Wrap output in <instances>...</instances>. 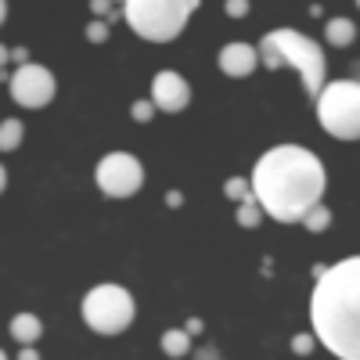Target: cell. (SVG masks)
I'll use <instances>...</instances> for the list:
<instances>
[{"label":"cell","instance_id":"25","mask_svg":"<svg viewBox=\"0 0 360 360\" xmlns=\"http://www.w3.org/2000/svg\"><path fill=\"white\" fill-rule=\"evenodd\" d=\"M18 356L22 360H37L40 353H37V346H18Z\"/></svg>","mask_w":360,"mask_h":360},{"label":"cell","instance_id":"3","mask_svg":"<svg viewBox=\"0 0 360 360\" xmlns=\"http://www.w3.org/2000/svg\"><path fill=\"white\" fill-rule=\"evenodd\" d=\"M256 54H259V65H266L270 72L281 69V65L295 69L310 98H317V90L324 86V76H328L324 51H321L317 40H310L307 33H299V29H274V33H266L256 44Z\"/></svg>","mask_w":360,"mask_h":360},{"label":"cell","instance_id":"21","mask_svg":"<svg viewBox=\"0 0 360 360\" xmlns=\"http://www.w3.org/2000/svg\"><path fill=\"white\" fill-rule=\"evenodd\" d=\"M224 11H227L231 18H245V15H249V0H227Z\"/></svg>","mask_w":360,"mask_h":360},{"label":"cell","instance_id":"7","mask_svg":"<svg viewBox=\"0 0 360 360\" xmlns=\"http://www.w3.org/2000/svg\"><path fill=\"white\" fill-rule=\"evenodd\" d=\"M94 180H98V191L105 198H134L144 188V166L130 152H108L98 162Z\"/></svg>","mask_w":360,"mask_h":360},{"label":"cell","instance_id":"24","mask_svg":"<svg viewBox=\"0 0 360 360\" xmlns=\"http://www.w3.org/2000/svg\"><path fill=\"white\" fill-rule=\"evenodd\" d=\"M11 62H15V65L29 62V51H25V47H11Z\"/></svg>","mask_w":360,"mask_h":360},{"label":"cell","instance_id":"29","mask_svg":"<svg viewBox=\"0 0 360 360\" xmlns=\"http://www.w3.org/2000/svg\"><path fill=\"white\" fill-rule=\"evenodd\" d=\"M8 22V0H0V25Z\"/></svg>","mask_w":360,"mask_h":360},{"label":"cell","instance_id":"16","mask_svg":"<svg viewBox=\"0 0 360 360\" xmlns=\"http://www.w3.org/2000/svg\"><path fill=\"white\" fill-rule=\"evenodd\" d=\"M234 220H238V227H245V231L259 227V224H263V209H259V202H256V198L238 202V213H234Z\"/></svg>","mask_w":360,"mask_h":360},{"label":"cell","instance_id":"5","mask_svg":"<svg viewBox=\"0 0 360 360\" xmlns=\"http://www.w3.org/2000/svg\"><path fill=\"white\" fill-rule=\"evenodd\" d=\"M317 123L324 134L339 141H356L360 137V83L356 79H335L317 90Z\"/></svg>","mask_w":360,"mask_h":360},{"label":"cell","instance_id":"2","mask_svg":"<svg viewBox=\"0 0 360 360\" xmlns=\"http://www.w3.org/2000/svg\"><path fill=\"white\" fill-rule=\"evenodd\" d=\"M310 324L314 339L339 360L360 356V259L346 256L335 266L317 274L310 295Z\"/></svg>","mask_w":360,"mask_h":360},{"label":"cell","instance_id":"9","mask_svg":"<svg viewBox=\"0 0 360 360\" xmlns=\"http://www.w3.org/2000/svg\"><path fill=\"white\" fill-rule=\"evenodd\" d=\"M191 101V86L188 79L173 72V69H162L155 79H152V105L155 112H166V115H176V112H184Z\"/></svg>","mask_w":360,"mask_h":360},{"label":"cell","instance_id":"22","mask_svg":"<svg viewBox=\"0 0 360 360\" xmlns=\"http://www.w3.org/2000/svg\"><path fill=\"white\" fill-rule=\"evenodd\" d=\"M90 11H94V18H108L112 22V0H90Z\"/></svg>","mask_w":360,"mask_h":360},{"label":"cell","instance_id":"11","mask_svg":"<svg viewBox=\"0 0 360 360\" xmlns=\"http://www.w3.org/2000/svg\"><path fill=\"white\" fill-rule=\"evenodd\" d=\"M11 339L18 346H37L44 339V321L37 314H15L11 317Z\"/></svg>","mask_w":360,"mask_h":360},{"label":"cell","instance_id":"30","mask_svg":"<svg viewBox=\"0 0 360 360\" xmlns=\"http://www.w3.org/2000/svg\"><path fill=\"white\" fill-rule=\"evenodd\" d=\"M0 360H4V349H0Z\"/></svg>","mask_w":360,"mask_h":360},{"label":"cell","instance_id":"26","mask_svg":"<svg viewBox=\"0 0 360 360\" xmlns=\"http://www.w3.org/2000/svg\"><path fill=\"white\" fill-rule=\"evenodd\" d=\"M11 62V47H4V44H0V69H4Z\"/></svg>","mask_w":360,"mask_h":360},{"label":"cell","instance_id":"1","mask_svg":"<svg viewBox=\"0 0 360 360\" xmlns=\"http://www.w3.org/2000/svg\"><path fill=\"white\" fill-rule=\"evenodd\" d=\"M249 184L263 217H274L278 224H299L307 209L324 198L328 173L310 148L278 144L256 159Z\"/></svg>","mask_w":360,"mask_h":360},{"label":"cell","instance_id":"23","mask_svg":"<svg viewBox=\"0 0 360 360\" xmlns=\"http://www.w3.org/2000/svg\"><path fill=\"white\" fill-rule=\"evenodd\" d=\"M202 328H205V324H202V321H198V317H191V321H188V324H184V332H188V335H191V339H195V335H202Z\"/></svg>","mask_w":360,"mask_h":360},{"label":"cell","instance_id":"4","mask_svg":"<svg viewBox=\"0 0 360 360\" xmlns=\"http://www.w3.org/2000/svg\"><path fill=\"white\" fill-rule=\"evenodd\" d=\"M202 0H123V18L148 44H169L184 33Z\"/></svg>","mask_w":360,"mask_h":360},{"label":"cell","instance_id":"12","mask_svg":"<svg viewBox=\"0 0 360 360\" xmlns=\"http://www.w3.org/2000/svg\"><path fill=\"white\" fill-rule=\"evenodd\" d=\"M324 37L332 47H349L356 40V22L353 18H328L324 22Z\"/></svg>","mask_w":360,"mask_h":360},{"label":"cell","instance_id":"8","mask_svg":"<svg viewBox=\"0 0 360 360\" xmlns=\"http://www.w3.org/2000/svg\"><path fill=\"white\" fill-rule=\"evenodd\" d=\"M8 90H11V101L18 108H47L58 94V79L47 65L37 62H22L11 76H8Z\"/></svg>","mask_w":360,"mask_h":360},{"label":"cell","instance_id":"19","mask_svg":"<svg viewBox=\"0 0 360 360\" xmlns=\"http://www.w3.org/2000/svg\"><path fill=\"white\" fill-rule=\"evenodd\" d=\"M130 115H134V123H152V119H155V105H152V98H148V101H134Z\"/></svg>","mask_w":360,"mask_h":360},{"label":"cell","instance_id":"6","mask_svg":"<svg viewBox=\"0 0 360 360\" xmlns=\"http://www.w3.org/2000/svg\"><path fill=\"white\" fill-rule=\"evenodd\" d=\"M137 303L123 285H94L83 295V321L98 335H119L134 324Z\"/></svg>","mask_w":360,"mask_h":360},{"label":"cell","instance_id":"10","mask_svg":"<svg viewBox=\"0 0 360 360\" xmlns=\"http://www.w3.org/2000/svg\"><path fill=\"white\" fill-rule=\"evenodd\" d=\"M217 65H220V72H224V76L245 79V76H252V72H256V65H259V54H256V47H252V44L234 40V44H227V47L220 51Z\"/></svg>","mask_w":360,"mask_h":360},{"label":"cell","instance_id":"17","mask_svg":"<svg viewBox=\"0 0 360 360\" xmlns=\"http://www.w3.org/2000/svg\"><path fill=\"white\" fill-rule=\"evenodd\" d=\"M224 198H231V202L256 198V195H252V184H249V176H231L227 184H224Z\"/></svg>","mask_w":360,"mask_h":360},{"label":"cell","instance_id":"28","mask_svg":"<svg viewBox=\"0 0 360 360\" xmlns=\"http://www.w3.org/2000/svg\"><path fill=\"white\" fill-rule=\"evenodd\" d=\"M4 188H8V169L0 166V195H4Z\"/></svg>","mask_w":360,"mask_h":360},{"label":"cell","instance_id":"14","mask_svg":"<svg viewBox=\"0 0 360 360\" xmlns=\"http://www.w3.org/2000/svg\"><path fill=\"white\" fill-rule=\"evenodd\" d=\"M299 224H303L310 234H321V231H328V224H332V209H328L324 202H314L307 213H303V220H299Z\"/></svg>","mask_w":360,"mask_h":360},{"label":"cell","instance_id":"20","mask_svg":"<svg viewBox=\"0 0 360 360\" xmlns=\"http://www.w3.org/2000/svg\"><path fill=\"white\" fill-rule=\"evenodd\" d=\"M314 346H317V339H314L310 332H299V335L292 339V353H295V356H310Z\"/></svg>","mask_w":360,"mask_h":360},{"label":"cell","instance_id":"15","mask_svg":"<svg viewBox=\"0 0 360 360\" xmlns=\"http://www.w3.org/2000/svg\"><path fill=\"white\" fill-rule=\"evenodd\" d=\"M162 353L166 356H188L191 353V335L184 332V328H169V332L162 335Z\"/></svg>","mask_w":360,"mask_h":360},{"label":"cell","instance_id":"13","mask_svg":"<svg viewBox=\"0 0 360 360\" xmlns=\"http://www.w3.org/2000/svg\"><path fill=\"white\" fill-rule=\"evenodd\" d=\"M22 137H25L22 119H4V123H0V152H18Z\"/></svg>","mask_w":360,"mask_h":360},{"label":"cell","instance_id":"18","mask_svg":"<svg viewBox=\"0 0 360 360\" xmlns=\"http://www.w3.org/2000/svg\"><path fill=\"white\" fill-rule=\"evenodd\" d=\"M108 37H112V22H108V18L86 22V40H90V44H105Z\"/></svg>","mask_w":360,"mask_h":360},{"label":"cell","instance_id":"27","mask_svg":"<svg viewBox=\"0 0 360 360\" xmlns=\"http://www.w3.org/2000/svg\"><path fill=\"white\" fill-rule=\"evenodd\" d=\"M166 202H169V205H173V209H176V205H180V202H184V198H180V191H169V198H166Z\"/></svg>","mask_w":360,"mask_h":360}]
</instances>
